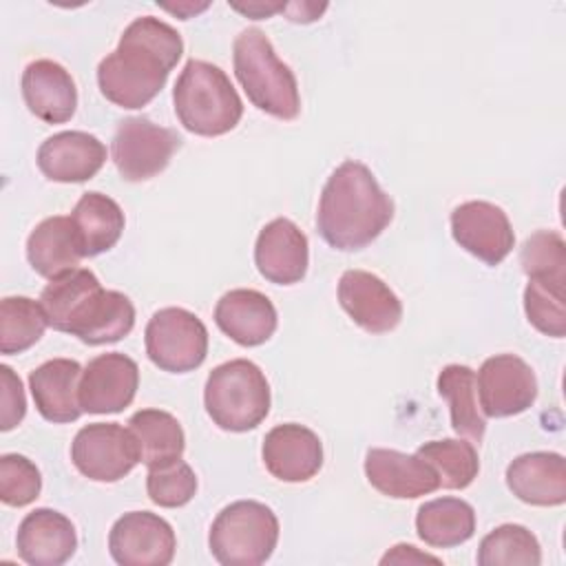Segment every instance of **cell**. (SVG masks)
Instances as JSON below:
<instances>
[{
	"label": "cell",
	"instance_id": "1",
	"mask_svg": "<svg viewBox=\"0 0 566 566\" xmlns=\"http://www.w3.org/2000/svg\"><path fill=\"white\" fill-rule=\"evenodd\" d=\"M184 53L175 27L155 18H135L119 35L117 49L97 64L102 95L122 108H142L164 88Z\"/></svg>",
	"mask_w": 566,
	"mask_h": 566
},
{
	"label": "cell",
	"instance_id": "2",
	"mask_svg": "<svg viewBox=\"0 0 566 566\" xmlns=\"http://www.w3.org/2000/svg\"><path fill=\"white\" fill-rule=\"evenodd\" d=\"M394 219V201L374 172L354 159L343 161L327 177L316 212L323 241L354 252L369 245Z\"/></svg>",
	"mask_w": 566,
	"mask_h": 566
},
{
	"label": "cell",
	"instance_id": "3",
	"mask_svg": "<svg viewBox=\"0 0 566 566\" xmlns=\"http://www.w3.org/2000/svg\"><path fill=\"white\" fill-rule=\"evenodd\" d=\"M234 75L248 99L263 113L290 122L301 113L296 75L279 60L268 35L256 29H243L232 44Z\"/></svg>",
	"mask_w": 566,
	"mask_h": 566
},
{
	"label": "cell",
	"instance_id": "4",
	"mask_svg": "<svg viewBox=\"0 0 566 566\" xmlns=\"http://www.w3.org/2000/svg\"><path fill=\"white\" fill-rule=\"evenodd\" d=\"M181 126L201 137L230 133L243 117V102L226 71L206 60H188L172 88Z\"/></svg>",
	"mask_w": 566,
	"mask_h": 566
},
{
	"label": "cell",
	"instance_id": "5",
	"mask_svg": "<svg viewBox=\"0 0 566 566\" xmlns=\"http://www.w3.org/2000/svg\"><path fill=\"white\" fill-rule=\"evenodd\" d=\"M203 405L212 422L232 433L259 427L270 411V385L259 365L234 358L217 365L203 387Z\"/></svg>",
	"mask_w": 566,
	"mask_h": 566
},
{
	"label": "cell",
	"instance_id": "6",
	"mask_svg": "<svg viewBox=\"0 0 566 566\" xmlns=\"http://www.w3.org/2000/svg\"><path fill=\"white\" fill-rule=\"evenodd\" d=\"M279 542V517L256 500L223 506L208 535L212 557L223 566H259L270 559Z\"/></svg>",
	"mask_w": 566,
	"mask_h": 566
},
{
	"label": "cell",
	"instance_id": "7",
	"mask_svg": "<svg viewBox=\"0 0 566 566\" xmlns=\"http://www.w3.org/2000/svg\"><path fill=\"white\" fill-rule=\"evenodd\" d=\"M146 354L155 367L170 374L197 369L208 354V329L184 307L157 310L144 332Z\"/></svg>",
	"mask_w": 566,
	"mask_h": 566
},
{
	"label": "cell",
	"instance_id": "8",
	"mask_svg": "<svg viewBox=\"0 0 566 566\" xmlns=\"http://www.w3.org/2000/svg\"><path fill=\"white\" fill-rule=\"evenodd\" d=\"M181 137L148 117H126L117 124L111 157L122 179L146 181L159 175L179 150Z\"/></svg>",
	"mask_w": 566,
	"mask_h": 566
},
{
	"label": "cell",
	"instance_id": "9",
	"mask_svg": "<svg viewBox=\"0 0 566 566\" xmlns=\"http://www.w3.org/2000/svg\"><path fill=\"white\" fill-rule=\"evenodd\" d=\"M75 469L95 482H117L139 462V451L128 427L119 422H93L82 427L71 442Z\"/></svg>",
	"mask_w": 566,
	"mask_h": 566
},
{
	"label": "cell",
	"instance_id": "10",
	"mask_svg": "<svg viewBox=\"0 0 566 566\" xmlns=\"http://www.w3.org/2000/svg\"><path fill=\"white\" fill-rule=\"evenodd\" d=\"M482 413L509 418L526 411L537 398V378L526 360L515 354H495L482 363L475 376Z\"/></svg>",
	"mask_w": 566,
	"mask_h": 566
},
{
	"label": "cell",
	"instance_id": "11",
	"mask_svg": "<svg viewBox=\"0 0 566 566\" xmlns=\"http://www.w3.org/2000/svg\"><path fill=\"white\" fill-rule=\"evenodd\" d=\"M175 548L172 526L150 511L124 513L108 533V553L119 566H168Z\"/></svg>",
	"mask_w": 566,
	"mask_h": 566
},
{
	"label": "cell",
	"instance_id": "12",
	"mask_svg": "<svg viewBox=\"0 0 566 566\" xmlns=\"http://www.w3.org/2000/svg\"><path fill=\"white\" fill-rule=\"evenodd\" d=\"M453 241L484 265H500L515 245L506 212L491 201H464L451 212Z\"/></svg>",
	"mask_w": 566,
	"mask_h": 566
},
{
	"label": "cell",
	"instance_id": "13",
	"mask_svg": "<svg viewBox=\"0 0 566 566\" xmlns=\"http://www.w3.org/2000/svg\"><path fill=\"white\" fill-rule=\"evenodd\" d=\"M139 387L137 363L119 352L99 354L88 360L80 378V405L86 413H119Z\"/></svg>",
	"mask_w": 566,
	"mask_h": 566
},
{
	"label": "cell",
	"instance_id": "14",
	"mask_svg": "<svg viewBox=\"0 0 566 566\" xmlns=\"http://www.w3.org/2000/svg\"><path fill=\"white\" fill-rule=\"evenodd\" d=\"M338 303L347 316L369 334L391 332L402 318L396 292L376 274L347 270L338 281Z\"/></svg>",
	"mask_w": 566,
	"mask_h": 566
},
{
	"label": "cell",
	"instance_id": "15",
	"mask_svg": "<svg viewBox=\"0 0 566 566\" xmlns=\"http://www.w3.org/2000/svg\"><path fill=\"white\" fill-rule=\"evenodd\" d=\"M254 265L270 283H298L310 265V245L305 232L285 217L272 219L256 237Z\"/></svg>",
	"mask_w": 566,
	"mask_h": 566
},
{
	"label": "cell",
	"instance_id": "16",
	"mask_svg": "<svg viewBox=\"0 0 566 566\" xmlns=\"http://www.w3.org/2000/svg\"><path fill=\"white\" fill-rule=\"evenodd\" d=\"M261 458L276 480L307 482L323 467V444L310 427L285 422L265 433Z\"/></svg>",
	"mask_w": 566,
	"mask_h": 566
},
{
	"label": "cell",
	"instance_id": "17",
	"mask_svg": "<svg viewBox=\"0 0 566 566\" xmlns=\"http://www.w3.org/2000/svg\"><path fill=\"white\" fill-rule=\"evenodd\" d=\"M35 161L49 181L82 184L104 166L106 146L91 133L62 130L40 144Z\"/></svg>",
	"mask_w": 566,
	"mask_h": 566
},
{
	"label": "cell",
	"instance_id": "18",
	"mask_svg": "<svg viewBox=\"0 0 566 566\" xmlns=\"http://www.w3.org/2000/svg\"><path fill=\"white\" fill-rule=\"evenodd\" d=\"M369 484L394 500H413L440 489L436 471L418 455L374 447L365 455Z\"/></svg>",
	"mask_w": 566,
	"mask_h": 566
},
{
	"label": "cell",
	"instance_id": "19",
	"mask_svg": "<svg viewBox=\"0 0 566 566\" xmlns=\"http://www.w3.org/2000/svg\"><path fill=\"white\" fill-rule=\"evenodd\" d=\"M15 546L20 559L31 566H60L73 557L77 533L64 513L42 506L24 515Z\"/></svg>",
	"mask_w": 566,
	"mask_h": 566
},
{
	"label": "cell",
	"instance_id": "20",
	"mask_svg": "<svg viewBox=\"0 0 566 566\" xmlns=\"http://www.w3.org/2000/svg\"><path fill=\"white\" fill-rule=\"evenodd\" d=\"M27 108L46 124H64L77 108V88L71 73L53 60H33L22 71Z\"/></svg>",
	"mask_w": 566,
	"mask_h": 566
},
{
	"label": "cell",
	"instance_id": "21",
	"mask_svg": "<svg viewBox=\"0 0 566 566\" xmlns=\"http://www.w3.org/2000/svg\"><path fill=\"white\" fill-rule=\"evenodd\" d=\"M214 323L237 345L256 347L270 340L279 318L276 307L263 292L237 287L217 301Z\"/></svg>",
	"mask_w": 566,
	"mask_h": 566
},
{
	"label": "cell",
	"instance_id": "22",
	"mask_svg": "<svg viewBox=\"0 0 566 566\" xmlns=\"http://www.w3.org/2000/svg\"><path fill=\"white\" fill-rule=\"evenodd\" d=\"M82 365L71 358H53L29 374V389L40 416L49 422L64 424L82 416L80 378Z\"/></svg>",
	"mask_w": 566,
	"mask_h": 566
},
{
	"label": "cell",
	"instance_id": "23",
	"mask_svg": "<svg viewBox=\"0 0 566 566\" xmlns=\"http://www.w3.org/2000/svg\"><path fill=\"white\" fill-rule=\"evenodd\" d=\"M511 493L533 506H559L566 502V460L555 451H531L506 467Z\"/></svg>",
	"mask_w": 566,
	"mask_h": 566
},
{
	"label": "cell",
	"instance_id": "24",
	"mask_svg": "<svg viewBox=\"0 0 566 566\" xmlns=\"http://www.w3.org/2000/svg\"><path fill=\"white\" fill-rule=\"evenodd\" d=\"M84 259L71 217H46L42 219L27 239V261L35 274L55 279Z\"/></svg>",
	"mask_w": 566,
	"mask_h": 566
},
{
	"label": "cell",
	"instance_id": "25",
	"mask_svg": "<svg viewBox=\"0 0 566 566\" xmlns=\"http://www.w3.org/2000/svg\"><path fill=\"white\" fill-rule=\"evenodd\" d=\"M135 325V307L130 298L117 290H99L84 305L71 332L86 345L117 343L128 336Z\"/></svg>",
	"mask_w": 566,
	"mask_h": 566
},
{
	"label": "cell",
	"instance_id": "26",
	"mask_svg": "<svg viewBox=\"0 0 566 566\" xmlns=\"http://www.w3.org/2000/svg\"><path fill=\"white\" fill-rule=\"evenodd\" d=\"M71 221L84 256L108 252L119 241L126 223L119 203L102 192H84L71 212Z\"/></svg>",
	"mask_w": 566,
	"mask_h": 566
},
{
	"label": "cell",
	"instance_id": "27",
	"mask_svg": "<svg viewBox=\"0 0 566 566\" xmlns=\"http://www.w3.org/2000/svg\"><path fill=\"white\" fill-rule=\"evenodd\" d=\"M418 537L436 548H453L475 533V511L460 497H436L416 513Z\"/></svg>",
	"mask_w": 566,
	"mask_h": 566
},
{
	"label": "cell",
	"instance_id": "28",
	"mask_svg": "<svg viewBox=\"0 0 566 566\" xmlns=\"http://www.w3.org/2000/svg\"><path fill=\"white\" fill-rule=\"evenodd\" d=\"M128 431L139 451V462L148 469L181 458L186 436L179 420L161 409H139L128 420Z\"/></svg>",
	"mask_w": 566,
	"mask_h": 566
},
{
	"label": "cell",
	"instance_id": "29",
	"mask_svg": "<svg viewBox=\"0 0 566 566\" xmlns=\"http://www.w3.org/2000/svg\"><path fill=\"white\" fill-rule=\"evenodd\" d=\"M102 290L99 279L86 268H73L55 279L40 294V305L46 314V321L57 332H71L73 323L82 314L84 305L95 292Z\"/></svg>",
	"mask_w": 566,
	"mask_h": 566
},
{
	"label": "cell",
	"instance_id": "30",
	"mask_svg": "<svg viewBox=\"0 0 566 566\" xmlns=\"http://www.w3.org/2000/svg\"><path fill=\"white\" fill-rule=\"evenodd\" d=\"M438 394L449 405L453 431L480 444L486 431V420L478 409L475 371L467 365L442 367L438 374Z\"/></svg>",
	"mask_w": 566,
	"mask_h": 566
},
{
	"label": "cell",
	"instance_id": "31",
	"mask_svg": "<svg viewBox=\"0 0 566 566\" xmlns=\"http://www.w3.org/2000/svg\"><path fill=\"white\" fill-rule=\"evenodd\" d=\"M438 475L442 489H467L480 471V458L471 442L444 438V440H429L418 447L416 451Z\"/></svg>",
	"mask_w": 566,
	"mask_h": 566
},
{
	"label": "cell",
	"instance_id": "32",
	"mask_svg": "<svg viewBox=\"0 0 566 566\" xmlns=\"http://www.w3.org/2000/svg\"><path fill=\"white\" fill-rule=\"evenodd\" d=\"M49 321L40 305L29 296H4L0 303V352L22 354L33 347Z\"/></svg>",
	"mask_w": 566,
	"mask_h": 566
},
{
	"label": "cell",
	"instance_id": "33",
	"mask_svg": "<svg viewBox=\"0 0 566 566\" xmlns=\"http://www.w3.org/2000/svg\"><path fill=\"white\" fill-rule=\"evenodd\" d=\"M480 566H539L542 548L537 537L522 524H502L482 537L478 548Z\"/></svg>",
	"mask_w": 566,
	"mask_h": 566
},
{
	"label": "cell",
	"instance_id": "34",
	"mask_svg": "<svg viewBox=\"0 0 566 566\" xmlns=\"http://www.w3.org/2000/svg\"><path fill=\"white\" fill-rule=\"evenodd\" d=\"M520 265L528 279L566 283V243L555 230H537L520 250Z\"/></svg>",
	"mask_w": 566,
	"mask_h": 566
},
{
	"label": "cell",
	"instance_id": "35",
	"mask_svg": "<svg viewBox=\"0 0 566 566\" xmlns=\"http://www.w3.org/2000/svg\"><path fill=\"white\" fill-rule=\"evenodd\" d=\"M524 312L528 323L553 338H564L566 334V305L564 285L528 279L524 287Z\"/></svg>",
	"mask_w": 566,
	"mask_h": 566
},
{
	"label": "cell",
	"instance_id": "36",
	"mask_svg": "<svg viewBox=\"0 0 566 566\" xmlns=\"http://www.w3.org/2000/svg\"><path fill=\"white\" fill-rule=\"evenodd\" d=\"M146 491L150 502L164 509H177L188 504L197 493V475L181 458L150 467L146 475Z\"/></svg>",
	"mask_w": 566,
	"mask_h": 566
},
{
	"label": "cell",
	"instance_id": "37",
	"mask_svg": "<svg viewBox=\"0 0 566 566\" xmlns=\"http://www.w3.org/2000/svg\"><path fill=\"white\" fill-rule=\"evenodd\" d=\"M42 491L40 469L20 453L0 458V500L7 506H27Z\"/></svg>",
	"mask_w": 566,
	"mask_h": 566
},
{
	"label": "cell",
	"instance_id": "38",
	"mask_svg": "<svg viewBox=\"0 0 566 566\" xmlns=\"http://www.w3.org/2000/svg\"><path fill=\"white\" fill-rule=\"evenodd\" d=\"M0 429L11 431L18 427L27 413V400H24V389L22 380L9 365H0Z\"/></svg>",
	"mask_w": 566,
	"mask_h": 566
},
{
	"label": "cell",
	"instance_id": "39",
	"mask_svg": "<svg viewBox=\"0 0 566 566\" xmlns=\"http://www.w3.org/2000/svg\"><path fill=\"white\" fill-rule=\"evenodd\" d=\"M424 562H431V564H440L438 557L429 555V553H420L416 546L411 544H396L389 553L382 555L380 564H424Z\"/></svg>",
	"mask_w": 566,
	"mask_h": 566
},
{
	"label": "cell",
	"instance_id": "40",
	"mask_svg": "<svg viewBox=\"0 0 566 566\" xmlns=\"http://www.w3.org/2000/svg\"><path fill=\"white\" fill-rule=\"evenodd\" d=\"M327 9L325 2L321 4H312V2H285V13H287V20L292 22H314L318 20V15Z\"/></svg>",
	"mask_w": 566,
	"mask_h": 566
}]
</instances>
